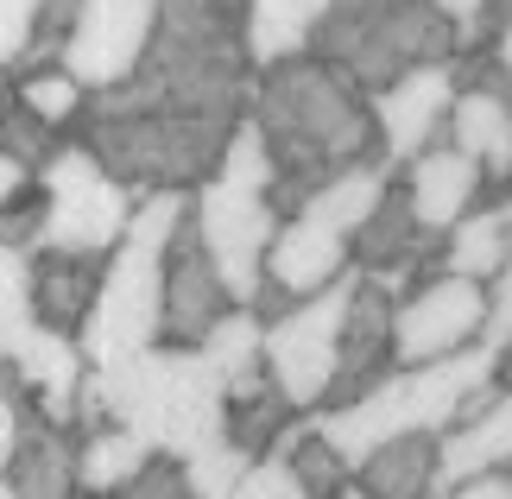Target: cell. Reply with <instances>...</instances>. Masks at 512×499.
Listing matches in <instances>:
<instances>
[{"mask_svg":"<svg viewBox=\"0 0 512 499\" xmlns=\"http://www.w3.org/2000/svg\"><path fill=\"white\" fill-rule=\"evenodd\" d=\"M392 373H399V297L361 272V291H354V310H348V335H342V361H336V386H329L323 411H342L354 398H367Z\"/></svg>","mask_w":512,"mask_h":499,"instance_id":"15","label":"cell"},{"mask_svg":"<svg viewBox=\"0 0 512 499\" xmlns=\"http://www.w3.org/2000/svg\"><path fill=\"white\" fill-rule=\"evenodd\" d=\"M7 95H19L38 121H45L51 133H70V127H83V114H89V89L76 83V76L57 64V70H32V76H13Z\"/></svg>","mask_w":512,"mask_h":499,"instance_id":"30","label":"cell"},{"mask_svg":"<svg viewBox=\"0 0 512 499\" xmlns=\"http://www.w3.org/2000/svg\"><path fill=\"white\" fill-rule=\"evenodd\" d=\"M190 209H196V228H203L215 266H222V278H228L234 304L260 310V297H266V259H272L279 228H285V215L272 209V190L215 177V184H203V190L190 196Z\"/></svg>","mask_w":512,"mask_h":499,"instance_id":"9","label":"cell"},{"mask_svg":"<svg viewBox=\"0 0 512 499\" xmlns=\"http://www.w3.org/2000/svg\"><path fill=\"white\" fill-rule=\"evenodd\" d=\"M437 7L456 19V32H462V45L475 38V26H481V13H487V0H437Z\"/></svg>","mask_w":512,"mask_h":499,"instance_id":"35","label":"cell"},{"mask_svg":"<svg viewBox=\"0 0 512 499\" xmlns=\"http://www.w3.org/2000/svg\"><path fill=\"white\" fill-rule=\"evenodd\" d=\"M57 146H64V139H57L45 121H38V114L19 102V95H7V127H0V158H19V165H32V171H45L51 158H57Z\"/></svg>","mask_w":512,"mask_h":499,"instance_id":"31","label":"cell"},{"mask_svg":"<svg viewBox=\"0 0 512 499\" xmlns=\"http://www.w3.org/2000/svg\"><path fill=\"white\" fill-rule=\"evenodd\" d=\"M121 499H203V493H196L190 468L177 462V455H152L140 481H133V487H121Z\"/></svg>","mask_w":512,"mask_h":499,"instance_id":"32","label":"cell"},{"mask_svg":"<svg viewBox=\"0 0 512 499\" xmlns=\"http://www.w3.org/2000/svg\"><path fill=\"white\" fill-rule=\"evenodd\" d=\"M272 455H279V462H285L291 474H298V481H304V493H310V499H336V493L348 487V474H354V468L342 462V455H336V449L323 443L317 417H298V424L285 430V443L272 449Z\"/></svg>","mask_w":512,"mask_h":499,"instance_id":"28","label":"cell"},{"mask_svg":"<svg viewBox=\"0 0 512 499\" xmlns=\"http://www.w3.org/2000/svg\"><path fill=\"white\" fill-rule=\"evenodd\" d=\"M481 474H512V386H500L481 417L443 436V493Z\"/></svg>","mask_w":512,"mask_h":499,"instance_id":"20","label":"cell"},{"mask_svg":"<svg viewBox=\"0 0 512 499\" xmlns=\"http://www.w3.org/2000/svg\"><path fill=\"white\" fill-rule=\"evenodd\" d=\"M298 424V405L279 386H260L247 398H228V443H241L253 462H266L272 449L285 443V430Z\"/></svg>","mask_w":512,"mask_h":499,"instance_id":"27","label":"cell"},{"mask_svg":"<svg viewBox=\"0 0 512 499\" xmlns=\"http://www.w3.org/2000/svg\"><path fill=\"white\" fill-rule=\"evenodd\" d=\"M45 13V0H0V51H7V70H19V57L32 45V26Z\"/></svg>","mask_w":512,"mask_h":499,"instance_id":"33","label":"cell"},{"mask_svg":"<svg viewBox=\"0 0 512 499\" xmlns=\"http://www.w3.org/2000/svg\"><path fill=\"white\" fill-rule=\"evenodd\" d=\"M405 190H411V203H418V222L437 234V241H449V234L487 203V171L456 146H430L418 165L405 171Z\"/></svg>","mask_w":512,"mask_h":499,"instance_id":"16","label":"cell"},{"mask_svg":"<svg viewBox=\"0 0 512 499\" xmlns=\"http://www.w3.org/2000/svg\"><path fill=\"white\" fill-rule=\"evenodd\" d=\"M253 0H165L146 64L102 95L76 139L140 196H196L253 114L260 64L247 45Z\"/></svg>","mask_w":512,"mask_h":499,"instance_id":"1","label":"cell"},{"mask_svg":"<svg viewBox=\"0 0 512 499\" xmlns=\"http://www.w3.org/2000/svg\"><path fill=\"white\" fill-rule=\"evenodd\" d=\"M234 310L241 304H234L228 278L215 266L203 228H196V209H184L165 259V348H203Z\"/></svg>","mask_w":512,"mask_h":499,"instance_id":"12","label":"cell"},{"mask_svg":"<svg viewBox=\"0 0 512 499\" xmlns=\"http://www.w3.org/2000/svg\"><path fill=\"white\" fill-rule=\"evenodd\" d=\"M354 266V234L317 222V215H291L279 228V241H272V259H266V297H260V316H285L291 304H304V297H317L329 285H342Z\"/></svg>","mask_w":512,"mask_h":499,"instance_id":"13","label":"cell"},{"mask_svg":"<svg viewBox=\"0 0 512 499\" xmlns=\"http://www.w3.org/2000/svg\"><path fill=\"white\" fill-rule=\"evenodd\" d=\"M7 487L19 499H83V436L32 417L26 443L7 462Z\"/></svg>","mask_w":512,"mask_h":499,"instance_id":"19","label":"cell"},{"mask_svg":"<svg viewBox=\"0 0 512 499\" xmlns=\"http://www.w3.org/2000/svg\"><path fill=\"white\" fill-rule=\"evenodd\" d=\"M253 127L272 152V209L304 215L317 196L354 165H386V139L373 121V95L329 57H291L260 70L253 89ZM392 171V165H386Z\"/></svg>","mask_w":512,"mask_h":499,"instance_id":"2","label":"cell"},{"mask_svg":"<svg viewBox=\"0 0 512 499\" xmlns=\"http://www.w3.org/2000/svg\"><path fill=\"white\" fill-rule=\"evenodd\" d=\"M512 266V203H487L443 241V272L449 278H475V285H500Z\"/></svg>","mask_w":512,"mask_h":499,"instance_id":"22","label":"cell"},{"mask_svg":"<svg viewBox=\"0 0 512 499\" xmlns=\"http://www.w3.org/2000/svg\"><path fill=\"white\" fill-rule=\"evenodd\" d=\"M108 417L140 430L159 455L196 462L203 449L228 443V386L196 348H152L140 361L102 373Z\"/></svg>","mask_w":512,"mask_h":499,"instance_id":"4","label":"cell"},{"mask_svg":"<svg viewBox=\"0 0 512 499\" xmlns=\"http://www.w3.org/2000/svg\"><path fill=\"white\" fill-rule=\"evenodd\" d=\"M152 455H159V449H152L140 430H127V424H108V430L83 436V493H121V487H133L146 474Z\"/></svg>","mask_w":512,"mask_h":499,"instance_id":"25","label":"cell"},{"mask_svg":"<svg viewBox=\"0 0 512 499\" xmlns=\"http://www.w3.org/2000/svg\"><path fill=\"white\" fill-rule=\"evenodd\" d=\"M0 499H19V493H13V487H0Z\"/></svg>","mask_w":512,"mask_h":499,"instance_id":"39","label":"cell"},{"mask_svg":"<svg viewBox=\"0 0 512 499\" xmlns=\"http://www.w3.org/2000/svg\"><path fill=\"white\" fill-rule=\"evenodd\" d=\"M500 386H512V342H506V354H500Z\"/></svg>","mask_w":512,"mask_h":499,"instance_id":"36","label":"cell"},{"mask_svg":"<svg viewBox=\"0 0 512 499\" xmlns=\"http://www.w3.org/2000/svg\"><path fill=\"white\" fill-rule=\"evenodd\" d=\"M184 209L190 196H146L127 241L114 247L102 304H95L83 329V354L95 373L165 348V259H171V234L184 222Z\"/></svg>","mask_w":512,"mask_h":499,"instance_id":"5","label":"cell"},{"mask_svg":"<svg viewBox=\"0 0 512 499\" xmlns=\"http://www.w3.org/2000/svg\"><path fill=\"white\" fill-rule=\"evenodd\" d=\"M500 386V354L494 348H468L456 361L437 367H399L386 386H373L367 398H354L342 411H317L323 443L342 455V462L361 474L373 455L399 436H449L462 424L468 398Z\"/></svg>","mask_w":512,"mask_h":499,"instance_id":"3","label":"cell"},{"mask_svg":"<svg viewBox=\"0 0 512 499\" xmlns=\"http://www.w3.org/2000/svg\"><path fill=\"white\" fill-rule=\"evenodd\" d=\"M354 481L373 499H443V436H399Z\"/></svg>","mask_w":512,"mask_h":499,"instance_id":"23","label":"cell"},{"mask_svg":"<svg viewBox=\"0 0 512 499\" xmlns=\"http://www.w3.org/2000/svg\"><path fill=\"white\" fill-rule=\"evenodd\" d=\"M7 367L26 379V392H32V405H38V417H45V424L76 430V398H83V386H89V373H83L89 354H83V342H76V335L38 329Z\"/></svg>","mask_w":512,"mask_h":499,"instance_id":"17","label":"cell"},{"mask_svg":"<svg viewBox=\"0 0 512 499\" xmlns=\"http://www.w3.org/2000/svg\"><path fill=\"white\" fill-rule=\"evenodd\" d=\"M392 184H399V171H386V165H354V171H342L304 215H317V222L342 228V234H361V228L373 222V209L386 203Z\"/></svg>","mask_w":512,"mask_h":499,"instance_id":"26","label":"cell"},{"mask_svg":"<svg viewBox=\"0 0 512 499\" xmlns=\"http://www.w3.org/2000/svg\"><path fill=\"white\" fill-rule=\"evenodd\" d=\"M329 13H336V0H253V19H247L253 64L279 70L291 57H310Z\"/></svg>","mask_w":512,"mask_h":499,"instance_id":"21","label":"cell"},{"mask_svg":"<svg viewBox=\"0 0 512 499\" xmlns=\"http://www.w3.org/2000/svg\"><path fill=\"white\" fill-rule=\"evenodd\" d=\"M354 291H361V272H348L342 285L304 297V304H291L285 316L266 323V373H272V386H279L298 411H310V417L329 405V386H336V361H342Z\"/></svg>","mask_w":512,"mask_h":499,"instance_id":"8","label":"cell"},{"mask_svg":"<svg viewBox=\"0 0 512 499\" xmlns=\"http://www.w3.org/2000/svg\"><path fill=\"white\" fill-rule=\"evenodd\" d=\"M108 285V259L89 253H32V291H38V329L76 335L83 342L95 304Z\"/></svg>","mask_w":512,"mask_h":499,"instance_id":"18","label":"cell"},{"mask_svg":"<svg viewBox=\"0 0 512 499\" xmlns=\"http://www.w3.org/2000/svg\"><path fill=\"white\" fill-rule=\"evenodd\" d=\"M456 64H430V70H411L405 83H392L373 95V121H380L386 139V165L392 171H411L430 146H449V114H456Z\"/></svg>","mask_w":512,"mask_h":499,"instance_id":"14","label":"cell"},{"mask_svg":"<svg viewBox=\"0 0 512 499\" xmlns=\"http://www.w3.org/2000/svg\"><path fill=\"white\" fill-rule=\"evenodd\" d=\"M38 190H45V203H51V222H45L38 253L114 259V247L127 241L133 215H140V196H133L83 139H64V146H57V158L38 171Z\"/></svg>","mask_w":512,"mask_h":499,"instance_id":"7","label":"cell"},{"mask_svg":"<svg viewBox=\"0 0 512 499\" xmlns=\"http://www.w3.org/2000/svg\"><path fill=\"white\" fill-rule=\"evenodd\" d=\"M196 354L215 367V379L228 386V398H247V392L272 386V373H266V316L260 310H234Z\"/></svg>","mask_w":512,"mask_h":499,"instance_id":"24","label":"cell"},{"mask_svg":"<svg viewBox=\"0 0 512 499\" xmlns=\"http://www.w3.org/2000/svg\"><path fill=\"white\" fill-rule=\"evenodd\" d=\"M83 499H121V493H83Z\"/></svg>","mask_w":512,"mask_h":499,"instance_id":"38","label":"cell"},{"mask_svg":"<svg viewBox=\"0 0 512 499\" xmlns=\"http://www.w3.org/2000/svg\"><path fill=\"white\" fill-rule=\"evenodd\" d=\"M443 499H512V474H481V481L449 487Z\"/></svg>","mask_w":512,"mask_h":499,"instance_id":"34","label":"cell"},{"mask_svg":"<svg viewBox=\"0 0 512 499\" xmlns=\"http://www.w3.org/2000/svg\"><path fill=\"white\" fill-rule=\"evenodd\" d=\"M38 335V291H32V253L0 247V348L7 361Z\"/></svg>","mask_w":512,"mask_h":499,"instance_id":"29","label":"cell"},{"mask_svg":"<svg viewBox=\"0 0 512 499\" xmlns=\"http://www.w3.org/2000/svg\"><path fill=\"white\" fill-rule=\"evenodd\" d=\"M159 19H165V0H83V19H76V38L64 51V70L89 95L127 83V76L146 64L152 38H159Z\"/></svg>","mask_w":512,"mask_h":499,"instance_id":"11","label":"cell"},{"mask_svg":"<svg viewBox=\"0 0 512 499\" xmlns=\"http://www.w3.org/2000/svg\"><path fill=\"white\" fill-rule=\"evenodd\" d=\"M336 499H373V493H367V487H361V481H348V487H342V493H336Z\"/></svg>","mask_w":512,"mask_h":499,"instance_id":"37","label":"cell"},{"mask_svg":"<svg viewBox=\"0 0 512 499\" xmlns=\"http://www.w3.org/2000/svg\"><path fill=\"white\" fill-rule=\"evenodd\" d=\"M310 51L342 64L367 95H380L411 70L456 64L462 32L437 0H336Z\"/></svg>","mask_w":512,"mask_h":499,"instance_id":"6","label":"cell"},{"mask_svg":"<svg viewBox=\"0 0 512 499\" xmlns=\"http://www.w3.org/2000/svg\"><path fill=\"white\" fill-rule=\"evenodd\" d=\"M487 316H494V285L475 278H430L411 297H399V367H437L481 348Z\"/></svg>","mask_w":512,"mask_h":499,"instance_id":"10","label":"cell"}]
</instances>
